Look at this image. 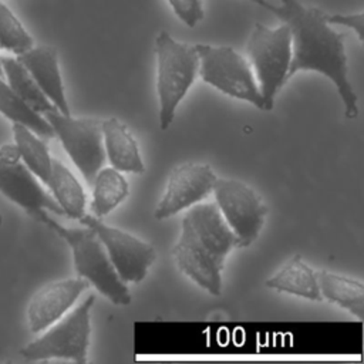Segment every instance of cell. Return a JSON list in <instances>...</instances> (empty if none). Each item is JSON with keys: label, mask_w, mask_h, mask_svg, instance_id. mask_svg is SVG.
Listing matches in <instances>:
<instances>
[{"label": "cell", "mask_w": 364, "mask_h": 364, "mask_svg": "<svg viewBox=\"0 0 364 364\" xmlns=\"http://www.w3.org/2000/svg\"><path fill=\"white\" fill-rule=\"evenodd\" d=\"M250 1L276 14L290 28L289 80L299 71L323 74L334 84L343 101L346 118H357L358 97L348 78L346 34L333 28L326 20V11L300 0H280V4H272L266 0Z\"/></svg>", "instance_id": "cell-1"}, {"label": "cell", "mask_w": 364, "mask_h": 364, "mask_svg": "<svg viewBox=\"0 0 364 364\" xmlns=\"http://www.w3.org/2000/svg\"><path fill=\"white\" fill-rule=\"evenodd\" d=\"M236 237L216 203H195L188 208L181 235L172 247L178 269L212 296L222 293V272Z\"/></svg>", "instance_id": "cell-2"}, {"label": "cell", "mask_w": 364, "mask_h": 364, "mask_svg": "<svg viewBox=\"0 0 364 364\" xmlns=\"http://www.w3.org/2000/svg\"><path fill=\"white\" fill-rule=\"evenodd\" d=\"M37 220L55 232L71 249L75 272L80 277L92 284L104 297L117 306L131 303V293L127 284L117 274L109 256L97 233L84 228H65L53 219L47 210L37 216Z\"/></svg>", "instance_id": "cell-3"}, {"label": "cell", "mask_w": 364, "mask_h": 364, "mask_svg": "<svg viewBox=\"0 0 364 364\" xmlns=\"http://www.w3.org/2000/svg\"><path fill=\"white\" fill-rule=\"evenodd\" d=\"M155 58L159 127L168 129L173 122L179 102L198 75L199 57L195 46L181 43L162 30L155 38Z\"/></svg>", "instance_id": "cell-4"}, {"label": "cell", "mask_w": 364, "mask_h": 364, "mask_svg": "<svg viewBox=\"0 0 364 364\" xmlns=\"http://www.w3.org/2000/svg\"><path fill=\"white\" fill-rule=\"evenodd\" d=\"M249 64L255 70L263 100V109H273L274 100L289 81L291 61V34L287 24L269 27L256 23L247 40Z\"/></svg>", "instance_id": "cell-5"}, {"label": "cell", "mask_w": 364, "mask_h": 364, "mask_svg": "<svg viewBox=\"0 0 364 364\" xmlns=\"http://www.w3.org/2000/svg\"><path fill=\"white\" fill-rule=\"evenodd\" d=\"M95 296H88L80 306L65 313L47 327L40 336L20 350L27 361H47L53 358L85 363L91 337V309Z\"/></svg>", "instance_id": "cell-6"}, {"label": "cell", "mask_w": 364, "mask_h": 364, "mask_svg": "<svg viewBox=\"0 0 364 364\" xmlns=\"http://www.w3.org/2000/svg\"><path fill=\"white\" fill-rule=\"evenodd\" d=\"M203 82L220 92L263 109V100L249 61L229 46L195 44Z\"/></svg>", "instance_id": "cell-7"}, {"label": "cell", "mask_w": 364, "mask_h": 364, "mask_svg": "<svg viewBox=\"0 0 364 364\" xmlns=\"http://www.w3.org/2000/svg\"><path fill=\"white\" fill-rule=\"evenodd\" d=\"M54 136H57L81 172L87 183H92L97 172L105 162L102 142V121L95 118H74L57 109L46 112Z\"/></svg>", "instance_id": "cell-8"}, {"label": "cell", "mask_w": 364, "mask_h": 364, "mask_svg": "<svg viewBox=\"0 0 364 364\" xmlns=\"http://www.w3.org/2000/svg\"><path fill=\"white\" fill-rule=\"evenodd\" d=\"M216 206L236 237V247L250 246L259 236L267 208L253 188L237 179L216 178Z\"/></svg>", "instance_id": "cell-9"}, {"label": "cell", "mask_w": 364, "mask_h": 364, "mask_svg": "<svg viewBox=\"0 0 364 364\" xmlns=\"http://www.w3.org/2000/svg\"><path fill=\"white\" fill-rule=\"evenodd\" d=\"M80 222L91 228L102 242L109 260L124 283H139L156 259V250L148 242L109 226L94 215H84Z\"/></svg>", "instance_id": "cell-10"}, {"label": "cell", "mask_w": 364, "mask_h": 364, "mask_svg": "<svg viewBox=\"0 0 364 364\" xmlns=\"http://www.w3.org/2000/svg\"><path fill=\"white\" fill-rule=\"evenodd\" d=\"M0 193L34 219L44 210L64 215L40 179L21 162L13 144L0 145Z\"/></svg>", "instance_id": "cell-11"}, {"label": "cell", "mask_w": 364, "mask_h": 364, "mask_svg": "<svg viewBox=\"0 0 364 364\" xmlns=\"http://www.w3.org/2000/svg\"><path fill=\"white\" fill-rule=\"evenodd\" d=\"M216 178L206 164L185 162L175 166L169 173L164 196L155 208V219H166L205 199L212 192Z\"/></svg>", "instance_id": "cell-12"}, {"label": "cell", "mask_w": 364, "mask_h": 364, "mask_svg": "<svg viewBox=\"0 0 364 364\" xmlns=\"http://www.w3.org/2000/svg\"><path fill=\"white\" fill-rule=\"evenodd\" d=\"M90 283L82 277L55 280L34 293L27 306V324L38 334L61 318L75 304Z\"/></svg>", "instance_id": "cell-13"}, {"label": "cell", "mask_w": 364, "mask_h": 364, "mask_svg": "<svg viewBox=\"0 0 364 364\" xmlns=\"http://www.w3.org/2000/svg\"><path fill=\"white\" fill-rule=\"evenodd\" d=\"M16 58L26 67L57 111L71 114L65 97L57 50L51 46H33L26 53L16 55Z\"/></svg>", "instance_id": "cell-14"}, {"label": "cell", "mask_w": 364, "mask_h": 364, "mask_svg": "<svg viewBox=\"0 0 364 364\" xmlns=\"http://www.w3.org/2000/svg\"><path fill=\"white\" fill-rule=\"evenodd\" d=\"M102 142L105 158L109 159L112 168L131 173L145 171L138 142L119 119L107 118L102 121Z\"/></svg>", "instance_id": "cell-15"}, {"label": "cell", "mask_w": 364, "mask_h": 364, "mask_svg": "<svg viewBox=\"0 0 364 364\" xmlns=\"http://www.w3.org/2000/svg\"><path fill=\"white\" fill-rule=\"evenodd\" d=\"M264 284L280 293H289L313 301L323 300L316 272L299 255L291 256L279 272L264 282Z\"/></svg>", "instance_id": "cell-16"}, {"label": "cell", "mask_w": 364, "mask_h": 364, "mask_svg": "<svg viewBox=\"0 0 364 364\" xmlns=\"http://www.w3.org/2000/svg\"><path fill=\"white\" fill-rule=\"evenodd\" d=\"M320 294L323 299L334 303L358 320L364 316V286L360 280L341 276L328 270L316 272Z\"/></svg>", "instance_id": "cell-17"}, {"label": "cell", "mask_w": 364, "mask_h": 364, "mask_svg": "<svg viewBox=\"0 0 364 364\" xmlns=\"http://www.w3.org/2000/svg\"><path fill=\"white\" fill-rule=\"evenodd\" d=\"M47 186L64 215L77 220L85 215L87 198L82 185L75 175L55 158H53L51 176Z\"/></svg>", "instance_id": "cell-18"}, {"label": "cell", "mask_w": 364, "mask_h": 364, "mask_svg": "<svg viewBox=\"0 0 364 364\" xmlns=\"http://www.w3.org/2000/svg\"><path fill=\"white\" fill-rule=\"evenodd\" d=\"M13 145L21 159V162L40 179L43 185H48L51 176L53 156L48 151L44 138L37 135L30 128L13 122Z\"/></svg>", "instance_id": "cell-19"}, {"label": "cell", "mask_w": 364, "mask_h": 364, "mask_svg": "<svg viewBox=\"0 0 364 364\" xmlns=\"http://www.w3.org/2000/svg\"><path fill=\"white\" fill-rule=\"evenodd\" d=\"M3 77L17 97L38 114L57 109L16 57H1Z\"/></svg>", "instance_id": "cell-20"}, {"label": "cell", "mask_w": 364, "mask_h": 364, "mask_svg": "<svg viewBox=\"0 0 364 364\" xmlns=\"http://www.w3.org/2000/svg\"><path fill=\"white\" fill-rule=\"evenodd\" d=\"M91 210L95 218L102 219L115 209L129 192L122 172L115 168H101L92 181Z\"/></svg>", "instance_id": "cell-21"}, {"label": "cell", "mask_w": 364, "mask_h": 364, "mask_svg": "<svg viewBox=\"0 0 364 364\" xmlns=\"http://www.w3.org/2000/svg\"><path fill=\"white\" fill-rule=\"evenodd\" d=\"M0 114L9 121L21 124L34 131L41 138H53V129L43 114H38L23 102L17 94L0 75Z\"/></svg>", "instance_id": "cell-22"}, {"label": "cell", "mask_w": 364, "mask_h": 364, "mask_svg": "<svg viewBox=\"0 0 364 364\" xmlns=\"http://www.w3.org/2000/svg\"><path fill=\"white\" fill-rule=\"evenodd\" d=\"M33 46V37L17 16L0 0V50L20 55Z\"/></svg>", "instance_id": "cell-23"}, {"label": "cell", "mask_w": 364, "mask_h": 364, "mask_svg": "<svg viewBox=\"0 0 364 364\" xmlns=\"http://www.w3.org/2000/svg\"><path fill=\"white\" fill-rule=\"evenodd\" d=\"M173 14L188 27H195L205 17L203 0H166Z\"/></svg>", "instance_id": "cell-24"}, {"label": "cell", "mask_w": 364, "mask_h": 364, "mask_svg": "<svg viewBox=\"0 0 364 364\" xmlns=\"http://www.w3.org/2000/svg\"><path fill=\"white\" fill-rule=\"evenodd\" d=\"M326 20L331 26H344L350 30H353L357 34L358 41L363 44L364 41V13H326Z\"/></svg>", "instance_id": "cell-25"}, {"label": "cell", "mask_w": 364, "mask_h": 364, "mask_svg": "<svg viewBox=\"0 0 364 364\" xmlns=\"http://www.w3.org/2000/svg\"><path fill=\"white\" fill-rule=\"evenodd\" d=\"M0 75L3 77V70H1V57H0Z\"/></svg>", "instance_id": "cell-26"}, {"label": "cell", "mask_w": 364, "mask_h": 364, "mask_svg": "<svg viewBox=\"0 0 364 364\" xmlns=\"http://www.w3.org/2000/svg\"><path fill=\"white\" fill-rule=\"evenodd\" d=\"M1 1H3V0H1Z\"/></svg>", "instance_id": "cell-27"}]
</instances>
